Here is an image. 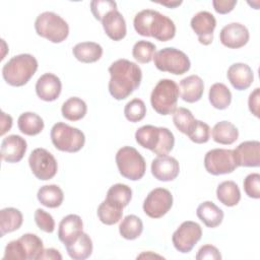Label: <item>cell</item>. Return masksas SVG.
Here are the masks:
<instances>
[{"instance_id": "1", "label": "cell", "mask_w": 260, "mask_h": 260, "mask_svg": "<svg viewBox=\"0 0 260 260\" xmlns=\"http://www.w3.org/2000/svg\"><path fill=\"white\" fill-rule=\"evenodd\" d=\"M109 73L111 75L109 91L117 101L128 98L139 87L142 79L140 67L127 59H119L113 62L109 67Z\"/></svg>"}, {"instance_id": "2", "label": "cell", "mask_w": 260, "mask_h": 260, "mask_svg": "<svg viewBox=\"0 0 260 260\" xmlns=\"http://www.w3.org/2000/svg\"><path fill=\"white\" fill-rule=\"evenodd\" d=\"M136 32L142 37H151L160 42L172 40L176 35L174 21L160 12L152 9L139 11L133 20Z\"/></svg>"}, {"instance_id": "3", "label": "cell", "mask_w": 260, "mask_h": 260, "mask_svg": "<svg viewBox=\"0 0 260 260\" xmlns=\"http://www.w3.org/2000/svg\"><path fill=\"white\" fill-rule=\"evenodd\" d=\"M136 142L143 148L151 150L157 156L167 155L174 148L175 137L166 127L144 125L135 132Z\"/></svg>"}, {"instance_id": "4", "label": "cell", "mask_w": 260, "mask_h": 260, "mask_svg": "<svg viewBox=\"0 0 260 260\" xmlns=\"http://www.w3.org/2000/svg\"><path fill=\"white\" fill-rule=\"evenodd\" d=\"M38 61L30 54H19L12 57L3 65V79L11 86H22L35 75Z\"/></svg>"}, {"instance_id": "5", "label": "cell", "mask_w": 260, "mask_h": 260, "mask_svg": "<svg viewBox=\"0 0 260 260\" xmlns=\"http://www.w3.org/2000/svg\"><path fill=\"white\" fill-rule=\"evenodd\" d=\"M180 95L179 85L172 79H160L150 94L152 109L159 115H171L177 109Z\"/></svg>"}, {"instance_id": "6", "label": "cell", "mask_w": 260, "mask_h": 260, "mask_svg": "<svg viewBox=\"0 0 260 260\" xmlns=\"http://www.w3.org/2000/svg\"><path fill=\"white\" fill-rule=\"evenodd\" d=\"M35 29L40 37L55 44L62 43L69 35L68 23L60 15L52 11H45L37 16Z\"/></svg>"}, {"instance_id": "7", "label": "cell", "mask_w": 260, "mask_h": 260, "mask_svg": "<svg viewBox=\"0 0 260 260\" xmlns=\"http://www.w3.org/2000/svg\"><path fill=\"white\" fill-rule=\"evenodd\" d=\"M50 137L58 150L70 153L79 151L85 143V136L81 130L62 122L54 124Z\"/></svg>"}, {"instance_id": "8", "label": "cell", "mask_w": 260, "mask_h": 260, "mask_svg": "<svg viewBox=\"0 0 260 260\" xmlns=\"http://www.w3.org/2000/svg\"><path fill=\"white\" fill-rule=\"evenodd\" d=\"M119 173L131 181L140 180L146 171V162L140 152L132 146H123L116 153Z\"/></svg>"}, {"instance_id": "9", "label": "cell", "mask_w": 260, "mask_h": 260, "mask_svg": "<svg viewBox=\"0 0 260 260\" xmlns=\"http://www.w3.org/2000/svg\"><path fill=\"white\" fill-rule=\"evenodd\" d=\"M155 67L162 72L182 75L191 67L188 56L179 49L168 47L157 51L153 57Z\"/></svg>"}, {"instance_id": "10", "label": "cell", "mask_w": 260, "mask_h": 260, "mask_svg": "<svg viewBox=\"0 0 260 260\" xmlns=\"http://www.w3.org/2000/svg\"><path fill=\"white\" fill-rule=\"evenodd\" d=\"M204 168L209 174L214 176L233 173L238 168L234 150L214 148L207 151L204 156Z\"/></svg>"}, {"instance_id": "11", "label": "cell", "mask_w": 260, "mask_h": 260, "mask_svg": "<svg viewBox=\"0 0 260 260\" xmlns=\"http://www.w3.org/2000/svg\"><path fill=\"white\" fill-rule=\"evenodd\" d=\"M28 165L34 176L42 181L51 180L58 171V164L54 155L45 148H36L28 157Z\"/></svg>"}, {"instance_id": "12", "label": "cell", "mask_w": 260, "mask_h": 260, "mask_svg": "<svg viewBox=\"0 0 260 260\" xmlns=\"http://www.w3.org/2000/svg\"><path fill=\"white\" fill-rule=\"evenodd\" d=\"M201 236V226L195 221L186 220L174 232L172 242L177 251L181 253H189L200 241Z\"/></svg>"}, {"instance_id": "13", "label": "cell", "mask_w": 260, "mask_h": 260, "mask_svg": "<svg viewBox=\"0 0 260 260\" xmlns=\"http://www.w3.org/2000/svg\"><path fill=\"white\" fill-rule=\"evenodd\" d=\"M173 206V195L166 188L151 190L143 201V211L151 218H160Z\"/></svg>"}, {"instance_id": "14", "label": "cell", "mask_w": 260, "mask_h": 260, "mask_svg": "<svg viewBox=\"0 0 260 260\" xmlns=\"http://www.w3.org/2000/svg\"><path fill=\"white\" fill-rule=\"evenodd\" d=\"M191 27L198 37L200 44L207 46L213 41V31L216 27V19L208 11H199L191 19Z\"/></svg>"}, {"instance_id": "15", "label": "cell", "mask_w": 260, "mask_h": 260, "mask_svg": "<svg viewBox=\"0 0 260 260\" xmlns=\"http://www.w3.org/2000/svg\"><path fill=\"white\" fill-rule=\"evenodd\" d=\"M250 39L248 28L239 22H232L224 25L219 32L220 43L230 49L244 47Z\"/></svg>"}, {"instance_id": "16", "label": "cell", "mask_w": 260, "mask_h": 260, "mask_svg": "<svg viewBox=\"0 0 260 260\" xmlns=\"http://www.w3.org/2000/svg\"><path fill=\"white\" fill-rule=\"evenodd\" d=\"M234 156L238 167L257 168L260 165V142L249 140L240 143L234 149Z\"/></svg>"}, {"instance_id": "17", "label": "cell", "mask_w": 260, "mask_h": 260, "mask_svg": "<svg viewBox=\"0 0 260 260\" xmlns=\"http://www.w3.org/2000/svg\"><path fill=\"white\" fill-rule=\"evenodd\" d=\"M179 173V161L173 156L160 155L151 161V174L158 181H174L178 177Z\"/></svg>"}, {"instance_id": "18", "label": "cell", "mask_w": 260, "mask_h": 260, "mask_svg": "<svg viewBox=\"0 0 260 260\" xmlns=\"http://www.w3.org/2000/svg\"><path fill=\"white\" fill-rule=\"evenodd\" d=\"M26 148L24 138L16 134L8 135L1 142V158L10 164L18 162L23 158Z\"/></svg>"}, {"instance_id": "19", "label": "cell", "mask_w": 260, "mask_h": 260, "mask_svg": "<svg viewBox=\"0 0 260 260\" xmlns=\"http://www.w3.org/2000/svg\"><path fill=\"white\" fill-rule=\"evenodd\" d=\"M61 80L53 73H45L37 80L36 93L42 101L53 102L57 100L61 93Z\"/></svg>"}, {"instance_id": "20", "label": "cell", "mask_w": 260, "mask_h": 260, "mask_svg": "<svg viewBox=\"0 0 260 260\" xmlns=\"http://www.w3.org/2000/svg\"><path fill=\"white\" fill-rule=\"evenodd\" d=\"M226 77L234 88L245 90L251 86L254 80V74L251 67L245 63L232 64L226 72Z\"/></svg>"}, {"instance_id": "21", "label": "cell", "mask_w": 260, "mask_h": 260, "mask_svg": "<svg viewBox=\"0 0 260 260\" xmlns=\"http://www.w3.org/2000/svg\"><path fill=\"white\" fill-rule=\"evenodd\" d=\"M106 35L113 41H121L127 34L126 21L123 15L117 10L108 12L101 20Z\"/></svg>"}, {"instance_id": "22", "label": "cell", "mask_w": 260, "mask_h": 260, "mask_svg": "<svg viewBox=\"0 0 260 260\" xmlns=\"http://www.w3.org/2000/svg\"><path fill=\"white\" fill-rule=\"evenodd\" d=\"M82 229L83 222L81 217L77 214H68L59 223L58 238L66 246L82 233Z\"/></svg>"}, {"instance_id": "23", "label": "cell", "mask_w": 260, "mask_h": 260, "mask_svg": "<svg viewBox=\"0 0 260 260\" xmlns=\"http://www.w3.org/2000/svg\"><path fill=\"white\" fill-rule=\"evenodd\" d=\"M180 95L184 102L195 103L198 102L204 92V83L200 76L190 75L180 81Z\"/></svg>"}, {"instance_id": "24", "label": "cell", "mask_w": 260, "mask_h": 260, "mask_svg": "<svg viewBox=\"0 0 260 260\" xmlns=\"http://www.w3.org/2000/svg\"><path fill=\"white\" fill-rule=\"evenodd\" d=\"M198 218L210 229L218 226L223 219V211L212 201H204L196 209Z\"/></svg>"}, {"instance_id": "25", "label": "cell", "mask_w": 260, "mask_h": 260, "mask_svg": "<svg viewBox=\"0 0 260 260\" xmlns=\"http://www.w3.org/2000/svg\"><path fill=\"white\" fill-rule=\"evenodd\" d=\"M72 54L82 63H94L103 56V48L94 42H81L73 47Z\"/></svg>"}, {"instance_id": "26", "label": "cell", "mask_w": 260, "mask_h": 260, "mask_svg": "<svg viewBox=\"0 0 260 260\" xmlns=\"http://www.w3.org/2000/svg\"><path fill=\"white\" fill-rule=\"evenodd\" d=\"M66 251L74 260H84L92 253V241L86 233H81L73 242L66 245Z\"/></svg>"}, {"instance_id": "27", "label": "cell", "mask_w": 260, "mask_h": 260, "mask_svg": "<svg viewBox=\"0 0 260 260\" xmlns=\"http://www.w3.org/2000/svg\"><path fill=\"white\" fill-rule=\"evenodd\" d=\"M211 136L216 143L230 145L238 139L239 130L233 123L229 121H220L213 126Z\"/></svg>"}, {"instance_id": "28", "label": "cell", "mask_w": 260, "mask_h": 260, "mask_svg": "<svg viewBox=\"0 0 260 260\" xmlns=\"http://www.w3.org/2000/svg\"><path fill=\"white\" fill-rule=\"evenodd\" d=\"M23 221L22 213L14 207H6L0 211V237L18 230Z\"/></svg>"}, {"instance_id": "29", "label": "cell", "mask_w": 260, "mask_h": 260, "mask_svg": "<svg viewBox=\"0 0 260 260\" xmlns=\"http://www.w3.org/2000/svg\"><path fill=\"white\" fill-rule=\"evenodd\" d=\"M17 126L21 133L28 136H35L43 131L45 124L43 119L38 114L32 112H24L18 117Z\"/></svg>"}, {"instance_id": "30", "label": "cell", "mask_w": 260, "mask_h": 260, "mask_svg": "<svg viewBox=\"0 0 260 260\" xmlns=\"http://www.w3.org/2000/svg\"><path fill=\"white\" fill-rule=\"evenodd\" d=\"M38 200L41 204L49 208L59 207L64 199L62 189L57 185H44L42 186L37 194Z\"/></svg>"}, {"instance_id": "31", "label": "cell", "mask_w": 260, "mask_h": 260, "mask_svg": "<svg viewBox=\"0 0 260 260\" xmlns=\"http://www.w3.org/2000/svg\"><path fill=\"white\" fill-rule=\"evenodd\" d=\"M216 197L228 207L237 205L241 200V191L234 181H223L216 189Z\"/></svg>"}, {"instance_id": "32", "label": "cell", "mask_w": 260, "mask_h": 260, "mask_svg": "<svg viewBox=\"0 0 260 260\" xmlns=\"http://www.w3.org/2000/svg\"><path fill=\"white\" fill-rule=\"evenodd\" d=\"M208 99L213 108L217 110H225L231 105L232 92L225 84L216 82L210 86Z\"/></svg>"}, {"instance_id": "33", "label": "cell", "mask_w": 260, "mask_h": 260, "mask_svg": "<svg viewBox=\"0 0 260 260\" xmlns=\"http://www.w3.org/2000/svg\"><path fill=\"white\" fill-rule=\"evenodd\" d=\"M87 112V106L83 100L77 96L69 98L65 101L61 108L62 116L68 121L81 120Z\"/></svg>"}, {"instance_id": "34", "label": "cell", "mask_w": 260, "mask_h": 260, "mask_svg": "<svg viewBox=\"0 0 260 260\" xmlns=\"http://www.w3.org/2000/svg\"><path fill=\"white\" fill-rule=\"evenodd\" d=\"M98 217L99 219L107 225H112L120 221L123 215V208L115 203L108 200H104L98 207Z\"/></svg>"}, {"instance_id": "35", "label": "cell", "mask_w": 260, "mask_h": 260, "mask_svg": "<svg viewBox=\"0 0 260 260\" xmlns=\"http://www.w3.org/2000/svg\"><path fill=\"white\" fill-rule=\"evenodd\" d=\"M142 220L134 214H129L125 216L119 225V233L126 240L137 239L142 234Z\"/></svg>"}, {"instance_id": "36", "label": "cell", "mask_w": 260, "mask_h": 260, "mask_svg": "<svg viewBox=\"0 0 260 260\" xmlns=\"http://www.w3.org/2000/svg\"><path fill=\"white\" fill-rule=\"evenodd\" d=\"M132 198V190L128 185L118 183L110 187L107 192L106 200L117 204L118 206L124 208L126 207Z\"/></svg>"}, {"instance_id": "37", "label": "cell", "mask_w": 260, "mask_h": 260, "mask_svg": "<svg viewBox=\"0 0 260 260\" xmlns=\"http://www.w3.org/2000/svg\"><path fill=\"white\" fill-rule=\"evenodd\" d=\"M196 119L194 118L192 112L186 108L180 107L173 113V122L176 128L183 134H188L195 124Z\"/></svg>"}, {"instance_id": "38", "label": "cell", "mask_w": 260, "mask_h": 260, "mask_svg": "<svg viewBox=\"0 0 260 260\" xmlns=\"http://www.w3.org/2000/svg\"><path fill=\"white\" fill-rule=\"evenodd\" d=\"M155 50H156V47L154 44L148 41L141 40L134 44L132 49V56L137 62L146 64L153 59Z\"/></svg>"}, {"instance_id": "39", "label": "cell", "mask_w": 260, "mask_h": 260, "mask_svg": "<svg viewBox=\"0 0 260 260\" xmlns=\"http://www.w3.org/2000/svg\"><path fill=\"white\" fill-rule=\"evenodd\" d=\"M19 240L24 247L27 259L28 260L38 259L40 254L44 250V245H43V241L41 240V238H39L35 234L27 233V234H23L19 238Z\"/></svg>"}, {"instance_id": "40", "label": "cell", "mask_w": 260, "mask_h": 260, "mask_svg": "<svg viewBox=\"0 0 260 260\" xmlns=\"http://www.w3.org/2000/svg\"><path fill=\"white\" fill-rule=\"evenodd\" d=\"M146 114V106L144 102L140 99H133L128 102L124 108L125 118L132 122L136 123L141 121Z\"/></svg>"}, {"instance_id": "41", "label": "cell", "mask_w": 260, "mask_h": 260, "mask_svg": "<svg viewBox=\"0 0 260 260\" xmlns=\"http://www.w3.org/2000/svg\"><path fill=\"white\" fill-rule=\"evenodd\" d=\"M187 136L191 141L195 143H198V144L206 143L210 137V128L208 124L200 120H196L193 128L187 134Z\"/></svg>"}, {"instance_id": "42", "label": "cell", "mask_w": 260, "mask_h": 260, "mask_svg": "<svg viewBox=\"0 0 260 260\" xmlns=\"http://www.w3.org/2000/svg\"><path fill=\"white\" fill-rule=\"evenodd\" d=\"M90 10L94 18L101 21L108 12L117 10V3L111 0H93L90 2Z\"/></svg>"}, {"instance_id": "43", "label": "cell", "mask_w": 260, "mask_h": 260, "mask_svg": "<svg viewBox=\"0 0 260 260\" xmlns=\"http://www.w3.org/2000/svg\"><path fill=\"white\" fill-rule=\"evenodd\" d=\"M243 186L248 197L254 199L260 198V175L258 173L249 174L244 179Z\"/></svg>"}, {"instance_id": "44", "label": "cell", "mask_w": 260, "mask_h": 260, "mask_svg": "<svg viewBox=\"0 0 260 260\" xmlns=\"http://www.w3.org/2000/svg\"><path fill=\"white\" fill-rule=\"evenodd\" d=\"M36 224L45 233H53L55 230V220L53 216L42 208H38L34 214Z\"/></svg>"}, {"instance_id": "45", "label": "cell", "mask_w": 260, "mask_h": 260, "mask_svg": "<svg viewBox=\"0 0 260 260\" xmlns=\"http://www.w3.org/2000/svg\"><path fill=\"white\" fill-rule=\"evenodd\" d=\"M3 259H27L26 252L19 239L13 240L6 245Z\"/></svg>"}, {"instance_id": "46", "label": "cell", "mask_w": 260, "mask_h": 260, "mask_svg": "<svg viewBox=\"0 0 260 260\" xmlns=\"http://www.w3.org/2000/svg\"><path fill=\"white\" fill-rule=\"evenodd\" d=\"M197 260H220L221 255L218 249L212 245H204L202 246L196 255Z\"/></svg>"}, {"instance_id": "47", "label": "cell", "mask_w": 260, "mask_h": 260, "mask_svg": "<svg viewBox=\"0 0 260 260\" xmlns=\"http://www.w3.org/2000/svg\"><path fill=\"white\" fill-rule=\"evenodd\" d=\"M212 5L217 13L226 14L235 8L237 0H213Z\"/></svg>"}, {"instance_id": "48", "label": "cell", "mask_w": 260, "mask_h": 260, "mask_svg": "<svg viewBox=\"0 0 260 260\" xmlns=\"http://www.w3.org/2000/svg\"><path fill=\"white\" fill-rule=\"evenodd\" d=\"M259 99H260V88L256 87L249 95L248 106L250 112L257 118H259Z\"/></svg>"}, {"instance_id": "49", "label": "cell", "mask_w": 260, "mask_h": 260, "mask_svg": "<svg viewBox=\"0 0 260 260\" xmlns=\"http://www.w3.org/2000/svg\"><path fill=\"white\" fill-rule=\"evenodd\" d=\"M42 260V259H49V260H61L62 259V255L60 254V252L54 248H48V249H44L43 252L40 254L38 260Z\"/></svg>"}, {"instance_id": "50", "label": "cell", "mask_w": 260, "mask_h": 260, "mask_svg": "<svg viewBox=\"0 0 260 260\" xmlns=\"http://www.w3.org/2000/svg\"><path fill=\"white\" fill-rule=\"evenodd\" d=\"M12 127V117L4 112H1V132L0 135L3 136Z\"/></svg>"}, {"instance_id": "51", "label": "cell", "mask_w": 260, "mask_h": 260, "mask_svg": "<svg viewBox=\"0 0 260 260\" xmlns=\"http://www.w3.org/2000/svg\"><path fill=\"white\" fill-rule=\"evenodd\" d=\"M138 258H162V256H159V255H157V254H153L152 252H150V251H148V252H144V253H142V254H140L139 256H137V259Z\"/></svg>"}, {"instance_id": "52", "label": "cell", "mask_w": 260, "mask_h": 260, "mask_svg": "<svg viewBox=\"0 0 260 260\" xmlns=\"http://www.w3.org/2000/svg\"><path fill=\"white\" fill-rule=\"evenodd\" d=\"M160 5H164V6H168L169 8H175L179 5L182 4V1H171V2H159Z\"/></svg>"}]
</instances>
